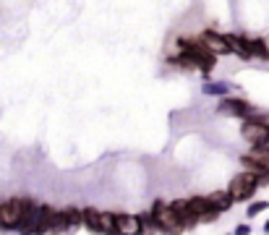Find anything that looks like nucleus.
<instances>
[{"mask_svg":"<svg viewBox=\"0 0 269 235\" xmlns=\"http://www.w3.org/2000/svg\"><path fill=\"white\" fill-rule=\"evenodd\" d=\"M141 219H144L147 225L157 227V230L167 233V235H178L183 227H186V225L180 222V217L173 212L170 204H162V201H157V204H155V209H152L147 217H141Z\"/></svg>","mask_w":269,"mask_h":235,"instance_id":"obj_1","label":"nucleus"},{"mask_svg":"<svg viewBox=\"0 0 269 235\" xmlns=\"http://www.w3.org/2000/svg\"><path fill=\"white\" fill-rule=\"evenodd\" d=\"M32 209H34V204L29 199H11V201L0 204V227H5V230H19Z\"/></svg>","mask_w":269,"mask_h":235,"instance_id":"obj_2","label":"nucleus"},{"mask_svg":"<svg viewBox=\"0 0 269 235\" xmlns=\"http://www.w3.org/2000/svg\"><path fill=\"white\" fill-rule=\"evenodd\" d=\"M256 186H259V178L253 172H241V175L233 178L230 183V193H233L235 201H248L253 193H256Z\"/></svg>","mask_w":269,"mask_h":235,"instance_id":"obj_3","label":"nucleus"},{"mask_svg":"<svg viewBox=\"0 0 269 235\" xmlns=\"http://www.w3.org/2000/svg\"><path fill=\"white\" fill-rule=\"evenodd\" d=\"M241 133H243V139L248 141L251 147H261V144L269 141V126L261 123V120H256V118L246 120L243 128H241Z\"/></svg>","mask_w":269,"mask_h":235,"instance_id":"obj_4","label":"nucleus"},{"mask_svg":"<svg viewBox=\"0 0 269 235\" xmlns=\"http://www.w3.org/2000/svg\"><path fill=\"white\" fill-rule=\"evenodd\" d=\"M118 222V235H141L144 230V219L136 214H115Z\"/></svg>","mask_w":269,"mask_h":235,"instance_id":"obj_5","label":"nucleus"},{"mask_svg":"<svg viewBox=\"0 0 269 235\" xmlns=\"http://www.w3.org/2000/svg\"><path fill=\"white\" fill-rule=\"evenodd\" d=\"M220 112H225V115H238V118H248L253 115V107L248 102L243 100H222L220 102Z\"/></svg>","mask_w":269,"mask_h":235,"instance_id":"obj_6","label":"nucleus"},{"mask_svg":"<svg viewBox=\"0 0 269 235\" xmlns=\"http://www.w3.org/2000/svg\"><path fill=\"white\" fill-rule=\"evenodd\" d=\"M170 207H173V212L180 217V222L186 225V227L196 225V222H202V219H199V214L194 212V207H191V201H188V199H186V201H173Z\"/></svg>","mask_w":269,"mask_h":235,"instance_id":"obj_7","label":"nucleus"},{"mask_svg":"<svg viewBox=\"0 0 269 235\" xmlns=\"http://www.w3.org/2000/svg\"><path fill=\"white\" fill-rule=\"evenodd\" d=\"M202 42L214 52V55H225V52H230L227 40H225L222 34H217V32H204V34H202Z\"/></svg>","mask_w":269,"mask_h":235,"instance_id":"obj_8","label":"nucleus"},{"mask_svg":"<svg viewBox=\"0 0 269 235\" xmlns=\"http://www.w3.org/2000/svg\"><path fill=\"white\" fill-rule=\"evenodd\" d=\"M79 222H84V212L79 209H63L58 214V230H71Z\"/></svg>","mask_w":269,"mask_h":235,"instance_id":"obj_9","label":"nucleus"},{"mask_svg":"<svg viewBox=\"0 0 269 235\" xmlns=\"http://www.w3.org/2000/svg\"><path fill=\"white\" fill-rule=\"evenodd\" d=\"M225 40L230 44V52H238L241 58H253L251 40H246V37H235V34H225Z\"/></svg>","mask_w":269,"mask_h":235,"instance_id":"obj_10","label":"nucleus"},{"mask_svg":"<svg viewBox=\"0 0 269 235\" xmlns=\"http://www.w3.org/2000/svg\"><path fill=\"white\" fill-rule=\"evenodd\" d=\"M206 199H209V204L217 212H227L230 207H233V193L230 191H214V193H206Z\"/></svg>","mask_w":269,"mask_h":235,"instance_id":"obj_11","label":"nucleus"},{"mask_svg":"<svg viewBox=\"0 0 269 235\" xmlns=\"http://www.w3.org/2000/svg\"><path fill=\"white\" fill-rule=\"evenodd\" d=\"M99 233H105V235H118V222H115V214H110V212H102V219H99Z\"/></svg>","mask_w":269,"mask_h":235,"instance_id":"obj_12","label":"nucleus"},{"mask_svg":"<svg viewBox=\"0 0 269 235\" xmlns=\"http://www.w3.org/2000/svg\"><path fill=\"white\" fill-rule=\"evenodd\" d=\"M99 219H102V212H97V209H84V225H87L91 233H99Z\"/></svg>","mask_w":269,"mask_h":235,"instance_id":"obj_13","label":"nucleus"},{"mask_svg":"<svg viewBox=\"0 0 269 235\" xmlns=\"http://www.w3.org/2000/svg\"><path fill=\"white\" fill-rule=\"evenodd\" d=\"M227 84L225 81H214V84H204V94H227Z\"/></svg>","mask_w":269,"mask_h":235,"instance_id":"obj_14","label":"nucleus"},{"mask_svg":"<svg viewBox=\"0 0 269 235\" xmlns=\"http://www.w3.org/2000/svg\"><path fill=\"white\" fill-rule=\"evenodd\" d=\"M251 52L259 58H269V47H267L264 40H251Z\"/></svg>","mask_w":269,"mask_h":235,"instance_id":"obj_15","label":"nucleus"},{"mask_svg":"<svg viewBox=\"0 0 269 235\" xmlns=\"http://www.w3.org/2000/svg\"><path fill=\"white\" fill-rule=\"evenodd\" d=\"M267 209V201H256V204H251L248 207V217H253L256 212H264Z\"/></svg>","mask_w":269,"mask_h":235,"instance_id":"obj_16","label":"nucleus"},{"mask_svg":"<svg viewBox=\"0 0 269 235\" xmlns=\"http://www.w3.org/2000/svg\"><path fill=\"white\" fill-rule=\"evenodd\" d=\"M251 230H248V225H238L235 227V235H248Z\"/></svg>","mask_w":269,"mask_h":235,"instance_id":"obj_17","label":"nucleus"},{"mask_svg":"<svg viewBox=\"0 0 269 235\" xmlns=\"http://www.w3.org/2000/svg\"><path fill=\"white\" fill-rule=\"evenodd\" d=\"M267 233H269V222H267Z\"/></svg>","mask_w":269,"mask_h":235,"instance_id":"obj_18","label":"nucleus"}]
</instances>
